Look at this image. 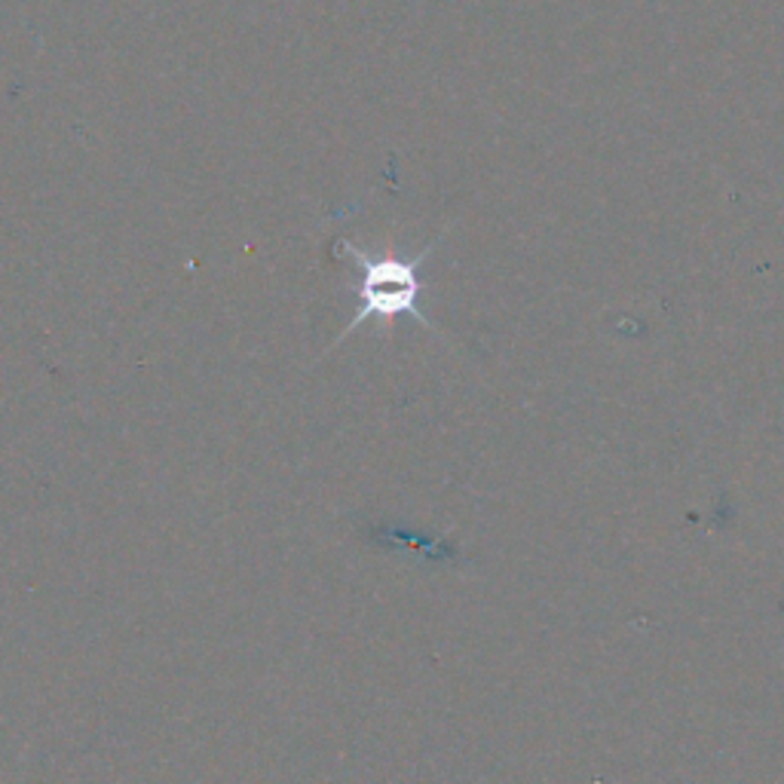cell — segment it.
<instances>
[{"mask_svg":"<svg viewBox=\"0 0 784 784\" xmlns=\"http://www.w3.org/2000/svg\"><path fill=\"white\" fill-rule=\"evenodd\" d=\"M439 243L441 236L439 239H432L429 246L420 248L414 258H405L396 248H386L380 255H374V251H365V248L350 243L344 236L334 239V255L350 261L353 267H358V282L353 286V289L358 291V310L353 313V319L346 322L341 337L331 346L344 344L353 331L362 329V325L372 322V319H377L380 325L389 329L396 316L417 319L423 329H429L432 334H439L441 337L439 325H436V322L429 319V313H423V307H420V276H417L420 264L427 261Z\"/></svg>","mask_w":784,"mask_h":784,"instance_id":"1","label":"cell"}]
</instances>
